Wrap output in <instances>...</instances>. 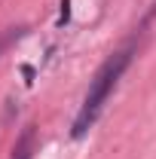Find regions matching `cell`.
Listing matches in <instances>:
<instances>
[{"label":"cell","mask_w":156,"mask_h":159,"mask_svg":"<svg viewBox=\"0 0 156 159\" xmlns=\"http://www.w3.org/2000/svg\"><path fill=\"white\" fill-rule=\"evenodd\" d=\"M132 55H135V40H129L122 49H117L110 58L98 67L95 80H92V86H89V92H86V101H83L77 119H74L71 138L80 141L89 129H92V125H95V119L101 116V110H104V104H107V98H110V92L117 89V83L122 80L126 67L132 64Z\"/></svg>","instance_id":"cell-1"},{"label":"cell","mask_w":156,"mask_h":159,"mask_svg":"<svg viewBox=\"0 0 156 159\" xmlns=\"http://www.w3.org/2000/svg\"><path fill=\"white\" fill-rule=\"evenodd\" d=\"M31 150H34V129L28 125V129L21 132L16 150H12V159H31Z\"/></svg>","instance_id":"cell-2"},{"label":"cell","mask_w":156,"mask_h":159,"mask_svg":"<svg viewBox=\"0 0 156 159\" xmlns=\"http://www.w3.org/2000/svg\"><path fill=\"white\" fill-rule=\"evenodd\" d=\"M25 31H28V28H9V31H6V34H3V37H0V49H6V46H9V43H12V40H19V37H25Z\"/></svg>","instance_id":"cell-3"}]
</instances>
